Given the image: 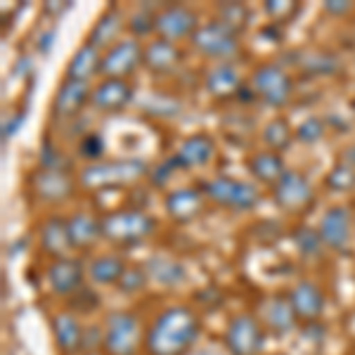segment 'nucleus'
Returning a JSON list of instances; mask_svg holds the SVG:
<instances>
[{
    "instance_id": "f3484780",
    "label": "nucleus",
    "mask_w": 355,
    "mask_h": 355,
    "mask_svg": "<svg viewBox=\"0 0 355 355\" xmlns=\"http://www.w3.org/2000/svg\"><path fill=\"white\" fill-rule=\"evenodd\" d=\"M73 180L67 171H53V168H38L31 175V190L41 202L60 204L73 194Z\"/></svg>"
},
{
    "instance_id": "e433bc0d",
    "label": "nucleus",
    "mask_w": 355,
    "mask_h": 355,
    "mask_svg": "<svg viewBox=\"0 0 355 355\" xmlns=\"http://www.w3.org/2000/svg\"><path fill=\"white\" fill-rule=\"evenodd\" d=\"M324 130H327V125L320 116H308L306 121H301L296 125L294 135L296 140L303 142V145H315V142H320L324 137Z\"/></svg>"
},
{
    "instance_id": "1a4fd4ad",
    "label": "nucleus",
    "mask_w": 355,
    "mask_h": 355,
    "mask_svg": "<svg viewBox=\"0 0 355 355\" xmlns=\"http://www.w3.org/2000/svg\"><path fill=\"white\" fill-rule=\"evenodd\" d=\"M145 60V45L137 38H121L105 50L102 55V67H100V76L102 78H125L135 71L137 67Z\"/></svg>"
},
{
    "instance_id": "4468645a",
    "label": "nucleus",
    "mask_w": 355,
    "mask_h": 355,
    "mask_svg": "<svg viewBox=\"0 0 355 355\" xmlns=\"http://www.w3.org/2000/svg\"><path fill=\"white\" fill-rule=\"evenodd\" d=\"M48 284L50 291L55 296H76L83 289V279H85V266L78 259H57L48 266Z\"/></svg>"
},
{
    "instance_id": "393cba45",
    "label": "nucleus",
    "mask_w": 355,
    "mask_h": 355,
    "mask_svg": "<svg viewBox=\"0 0 355 355\" xmlns=\"http://www.w3.org/2000/svg\"><path fill=\"white\" fill-rule=\"evenodd\" d=\"M246 171H249V173L254 175L259 182H263V185H270V187L277 185L279 178L287 173L282 154L270 152V150L251 154V157L246 159Z\"/></svg>"
},
{
    "instance_id": "a19ab883",
    "label": "nucleus",
    "mask_w": 355,
    "mask_h": 355,
    "mask_svg": "<svg viewBox=\"0 0 355 355\" xmlns=\"http://www.w3.org/2000/svg\"><path fill=\"white\" fill-rule=\"evenodd\" d=\"M38 162H41V168H53V171H67L69 168V162L64 159V154L57 150L48 137H45L43 145H41V157H38Z\"/></svg>"
},
{
    "instance_id": "f8f14e48",
    "label": "nucleus",
    "mask_w": 355,
    "mask_h": 355,
    "mask_svg": "<svg viewBox=\"0 0 355 355\" xmlns=\"http://www.w3.org/2000/svg\"><path fill=\"white\" fill-rule=\"evenodd\" d=\"M318 232L331 251H346L353 239V218L346 206H329L318 223Z\"/></svg>"
},
{
    "instance_id": "cd10ccee",
    "label": "nucleus",
    "mask_w": 355,
    "mask_h": 355,
    "mask_svg": "<svg viewBox=\"0 0 355 355\" xmlns=\"http://www.w3.org/2000/svg\"><path fill=\"white\" fill-rule=\"evenodd\" d=\"M69 234H71L73 249H88L102 237L100 218L93 214H85V211L69 216Z\"/></svg>"
},
{
    "instance_id": "f704fd0d",
    "label": "nucleus",
    "mask_w": 355,
    "mask_h": 355,
    "mask_svg": "<svg viewBox=\"0 0 355 355\" xmlns=\"http://www.w3.org/2000/svg\"><path fill=\"white\" fill-rule=\"evenodd\" d=\"M301 67L306 73H313V76H329V73L339 71V57L334 53H322V50H315L301 60Z\"/></svg>"
},
{
    "instance_id": "f03ea898",
    "label": "nucleus",
    "mask_w": 355,
    "mask_h": 355,
    "mask_svg": "<svg viewBox=\"0 0 355 355\" xmlns=\"http://www.w3.org/2000/svg\"><path fill=\"white\" fill-rule=\"evenodd\" d=\"M102 237L119 246H133L150 239L157 230V220L142 209H119L100 216Z\"/></svg>"
},
{
    "instance_id": "4c0bfd02",
    "label": "nucleus",
    "mask_w": 355,
    "mask_h": 355,
    "mask_svg": "<svg viewBox=\"0 0 355 355\" xmlns=\"http://www.w3.org/2000/svg\"><path fill=\"white\" fill-rule=\"evenodd\" d=\"M128 28H130V33H133V38L152 36V33H157V15H154L152 10H147V8L137 10V12L130 17Z\"/></svg>"
},
{
    "instance_id": "a18cd8bd",
    "label": "nucleus",
    "mask_w": 355,
    "mask_h": 355,
    "mask_svg": "<svg viewBox=\"0 0 355 355\" xmlns=\"http://www.w3.org/2000/svg\"><path fill=\"white\" fill-rule=\"evenodd\" d=\"M67 8H69L67 3H48V5H45V12H50V15H60V12H64Z\"/></svg>"
},
{
    "instance_id": "9b49d317",
    "label": "nucleus",
    "mask_w": 355,
    "mask_h": 355,
    "mask_svg": "<svg viewBox=\"0 0 355 355\" xmlns=\"http://www.w3.org/2000/svg\"><path fill=\"white\" fill-rule=\"evenodd\" d=\"M199 26V15L187 5H166L157 12V33L164 41L178 43L192 38Z\"/></svg>"
},
{
    "instance_id": "c756f323",
    "label": "nucleus",
    "mask_w": 355,
    "mask_h": 355,
    "mask_svg": "<svg viewBox=\"0 0 355 355\" xmlns=\"http://www.w3.org/2000/svg\"><path fill=\"white\" fill-rule=\"evenodd\" d=\"M121 24H123V15L119 12V8H110L95 21L93 31L88 36V43H93L95 48H112L116 43L119 31H121Z\"/></svg>"
},
{
    "instance_id": "39448f33",
    "label": "nucleus",
    "mask_w": 355,
    "mask_h": 355,
    "mask_svg": "<svg viewBox=\"0 0 355 355\" xmlns=\"http://www.w3.org/2000/svg\"><path fill=\"white\" fill-rule=\"evenodd\" d=\"M202 192H204V197L211 199L214 204L239 211V214H242V211H251L261 202L259 187L251 185V182H246V180L230 178V175L211 178L209 182H204Z\"/></svg>"
},
{
    "instance_id": "c03bdc74",
    "label": "nucleus",
    "mask_w": 355,
    "mask_h": 355,
    "mask_svg": "<svg viewBox=\"0 0 355 355\" xmlns=\"http://www.w3.org/2000/svg\"><path fill=\"white\" fill-rule=\"evenodd\" d=\"M53 41H55V31H45L43 38H41V45H38L41 55H48L50 53V48H53Z\"/></svg>"
},
{
    "instance_id": "7c9ffc66",
    "label": "nucleus",
    "mask_w": 355,
    "mask_h": 355,
    "mask_svg": "<svg viewBox=\"0 0 355 355\" xmlns=\"http://www.w3.org/2000/svg\"><path fill=\"white\" fill-rule=\"evenodd\" d=\"M291 140H296L294 128H291L287 119H282V116L270 119V121L266 123V128H263V142H266V147L270 152H277V154L284 152L291 145Z\"/></svg>"
},
{
    "instance_id": "9d476101",
    "label": "nucleus",
    "mask_w": 355,
    "mask_h": 355,
    "mask_svg": "<svg viewBox=\"0 0 355 355\" xmlns=\"http://www.w3.org/2000/svg\"><path fill=\"white\" fill-rule=\"evenodd\" d=\"M272 202L287 214H301L315 202V190L301 171H287L272 187Z\"/></svg>"
},
{
    "instance_id": "8fccbe9b",
    "label": "nucleus",
    "mask_w": 355,
    "mask_h": 355,
    "mask_svg": "<svg viewBox=\"0 0 355 355\" xmlns=\"http://www.w3.org/2000/svg\"><path fill=\"white\" fill-rule=\"evenodd\" d=\"M275 355H287V353H275Z\"/></svg>"
},
{
    "instance_id": "5701e85b",
    "label": "nucleus",
    "mask_w": 355,
    "mask_h": 355,
    "mask_svg": "<svg viewBox=\"0 0 355 355\" xmlns=\"http://www.w3.org/2000/svg\"><path fill=\"white\" fill-rule=\"evenodd\" d=\"M296 315L289 296H270L263 306V327H268L275 336H284L296 329Z\"/></svg>"
},
{
    "instance_id": "72a5a7b5",
    "label": "nucleus",
    "mask_w": 355,
    "mask_h": 355,
    "mask_svg": "<svg viewBox=\"0 0 355 355\" xmlns=\"http://www.w3.org/2000/svg\"><path fill=\"white\" fill-rule=\"evenodd\" d=\"M216 21H220L223 26H227L230 31H234L239 36V33L249 26V8L242 3H223L218 5Z\"/></svg>"
},
{
    "instance_id": "473e14b6",
    "label": "nucleus",
    "mask_w": 355,
    "mask_h": 355,
    "mask_svg": "<svg viewBox=\"0 0 355 355\" xmlns=\"http://www.w3.org/2000/svg\"><path fill=\"white\" fill-rule=\"evenodd\" d=\"M294 244H296V251L308 261H318L324 251V242L320 237L318 227H308L303 225L299 230L294 232Z\"/></svg>"
},
{
    "instance_id": "6e6552de",
    "label": "nucleus",
    "mask_w": 355,
    "mask_h": 355,
    "mask_svg": "<svg viewBox=\"0 0 355 355\" xmlns=\"http://www.w3.org/2000/svg\"><path fill=\"white\" fill-rule=\"evenodd\" d=\"M192 45L197 53L218 62H230L239 53V36L223 26L220 21H206L192 36Z\"/></svg>"
},
{
    "instance_id": "423d86ee",
    "label": "nucleus",
    "mask_w": 355,
    "mask_h": 355,
    "mask_svg": "<svg viewBox=\"0 0 355 355\" xmlns=\"http://www.w3.org/2000/svg\"><path fill=\"white\" fill-rule=\"evenodd\" d=\"M249 85L256 97H261L266 105L275 107V110L287 107L291 102V95H294V81H291V76L279 64H272V62L256 67V71L251 73Z\"/></svg>"
},
{
    "instance_id": "37998d69",
    "label": "nucleus",
    "mask_w": 355,
    "mask_h": 355,
    "mask_svg": "<svg viewBox=\"0 0 355 355\" xmlns=\"http://www.w3.org/2000/svg\"><path fill=\"white\" fill-rule=\"evenodd\" d=\"M353 10V5L348 0H329L324 3V12H329L331 17H341V15H348Z\"/></svg>"
},
{
    "instance_id": "2eb2a0df",
    "label": "nucleus",
    "mask_w": 355,
    "mask_h": 355,
    "mask_svg": "<svg viewBox=\"0 0 355 355\" xmlns=\"http://www.w3.org/2000/svg\"><path fill=\"white\" fill-rule=\"evenodd\" d=\"M90 95H93V88L85 81H76V78L64 76V81L60 83V88H57V93H55V100H53L55 121L73 119L90 102Z\"/></svg>"
},
{
    "instance_id": "a878e982",
    "label": "nucleus",
    "mask_w": 355,
    "mask_h": 355,
    "mask_svg": "<svg viewBox=\"0 0 355 355\" xmlns=\"http://www.w3.org/2000/svg\"><path fill=\"white\" fill-rule=\"evenodd\" d=\"M145 270L152 282L162 284V287H178L187 279L185 266L180 261L171 259V256H152L145 263Z\"/></svg>"
},
{
    "instance_id": "0eeeda50",
    "label": "nucleus",
    "mask_w": 355,
    "mask_h": 355,
    "mask_svg": "<svg viewBox=\"0 0 355 355\" xmlns=\"http://www.w3.org/2000/svg\"><path fill=\"white\" fill-rule=\"evenodd\" d=\"M266 346V327L251 313H239L225 329V351L230 355H261Z\"/></svg>"
},
{
    "instance_id": "de8ad7c7",
    "label": "nucleus",
    "mask_w": 355,
    "mask_h": 355,
    "mask_svg": "<svg viewBox=\"0 0 355 355\" xmlns=\"http://www.w3.org/2000/svg\"><path fill=\"white\" fill-rule=\"evenodd\" d=\"M351 110L355 112V97H353V100H351Z\"/></svg>"
},
{
    "instance_id": "c9c22d12",
    "label": "nucleus",
    "mask_w": 355,
    "mask_h": 355,
    "mask_svg": "<svg viewBox=\"0 0 355 355\" xmlns=\"http://www.w3.org/2000/svg\"><path fill=\"white\" fill-rule=\"evenodd\" d=\"M76 152H78V157L85 159V162H90V164L105 162V152H107L105 137H102L100 133H83V137L78 140Z\"/></svg>"
},
{
    "instance_id": "412c9836",
    "label": "nucleus",
    "mask_w": 355,
    "mask_h": 355,
    "mask_svg": "<svg viewBox=\"0 0 355 355\" xmlns=\"http://www.w3.org/2000/svg\"><path fill=\"white\" fill-rule=\"evenodd\" d=\"M38 244H41L43 254L53 256V259H67L69 249H73L71 234H69V218L62 216H50L41 225L38 232Z\"/></svg>"
},
{
    "instance_id": "a211bd4d",
    "label": "nucleus",
    "mask_w": 355,
    "mask_h": 355,
    "mask_svg": "<svg viewBox=\"0 0 355 355\" xmlns=\"http://www.w3.org/2000/svg\"><path fill=\"white\" fill-rule=\"evenodd\" d=\"M289 301L294 306L299 320H318L320 315L324 313V306H327V299H324V291L318 282L313 279H301V282L294 284V289L289 291Z\"/></svg>"
},
{
    "instance_id": "c85d7f7f",
    "label": "nucleus",
    "mask_w": 355,
    "mask_h": 355,
    "mask_svg": "<svg viewBox=\"0 0 355 355\" xmlns=\"http://www.w3.org/2000/svg\"><path fill=\"white\" fill-rule=\"evenodd\" d=\"M128 270V263L121 254H102L97 259L90 261L88 275L95 284H119V279L123 277V272Z\"/></svg>"
},
{
    "instance_id": "ea45409f",
    "label": "nucleus",
    "mask_w": 355,
    "mask_h": 355,
    "mask_svg": "<svg viewBox=\"0 0 355 355\" xmlns=\"http://www.w3.org/2000/svg\"><path fill=\"white\" fill-rule=\"evenodd\" d=\"M296 12H299V5L291 0H268L266 3V15L270 17L272 24H284Z\"/></svg>"
},
{
    "instance_id": "aec40b11",
    "label": "nucleus",
    "mask_w": 355,
    "mask_h": 355,
    "mask_svg": "<svg viewBox=\"0 0 355 355\" xmlns=\"http://www.w3.org/2000/svg\"><path fill=\"white\" fill-rule=\"evenodd\" d=\"M53 336L62 355H76L85 348V331L76 315L57 313L53 318Z\"/></svg>"
},
{
    "instance_id": "09e8293b",
    "label": "nucleus",
    "mask_w": 355,
    "mask_h": 355,
    "mask_svg": "<svg viewBox=\"0 0 355 355\" xmlns=\"http://www.w3.org/2000/svg\"><path fill=\"white\" fill-rule=\"evenodd\" d=\"M88 355H102V353H88Z\"/></svg>"
},
{
    "instance_id": "b1692460",
    "label": "nucleus",
    "mask_w": 355,
    "mask_h": 355,
    "mask_svg": "<svg viewBox=\"0 0 355 355\" xmlns=\"http://www.w3.org/2000/svg\"><path fill=\"white\" fill-rule=\"evenodd\" d=\"M206 90L211 97L218 100H227L242 93V73L232 62H218L209 73H206Z\"/></svg>"
},
{
    "instance_id": "49530a36",
    "label": "nucleus",
    "mask_w": 355,
    "mask_h": 355,
    "mask_svg": "<svg viewBox=\"0 0 355 355\" xmlns=\"http://www.w3.org/2000/svg\"><path fill=\"white\" fill-rule=\"evenodd\" d=\"M190 355H230V353L220 351V348H199V351H192Z\"/></svg>"
},
{
    "instance_id": "79ce46f5",
    "label": "nucleus",
    "mask_w": 355,
    "mask_h": 355,
    "mask_svg": "<svg viewBox=\"0 0 355 355\" xmlns=\"http://www.w3.org/2000/svg\"><path fill=\"white\" fill-rule=\"evenodd\" d=\"M24 123V112H19V114H12L10 116V121H5L3 123V140L8 142L10 137H12L17 130H19V125Z\"/></svg>"
},
{
    "instance_id": "2f4dec72",
    "label": "nucleus",
    "mask_w": 355,
    "mask_h": 355,
    "mask_svg": "<svg viewBox=\"0 0 355 355\" xmlns=\"http://www.w3.org/2000/svg\"><path fill=\"white\" fill-rule=\"evenodd\" d=\"M324 187L336 194H346L355 190V166L346 162H336L329 168V173L324 175Z\"/></svg>"
},
{
    "instance_id": "7ed1b4c3",
    "label": "nucleus",
    "mask_w": 355,
    "mask_h": 355,
    "mask_svg": "<svg viewBox=\"0 0 355 355\" xmlns=\"http://www.w3.org/2000/svg\"><path fill=\"white\" fill-rule=\"evenodd\" d=\"M147 173V166L137 159H105L88 164L78 173V185L85 190H112L119 185H130Z\"/></svg>"
},
{
    "instance_id": "6ab92c4d",
    "label": "nucleus",
    "mask_w": 355,
    "mask_h": 355,
    "mask_svg": "<svg viewBox=\"0 0 355 355\" xmlns=\"http://www.w3.org/2000/svg\"><path fill=\"white\" fill-rule=\"evenodd\" d=\"M204 192L197 187H178L164 199L166 214L175 223H190L204 211Z\"/></svg>"
},
{
    "instance_id": "ddd939ff",
    "label": "nucleus",
    "mask_w": 355,
    "mask_h": 355,
    "mask_svg": "<svg viewBox=\"0 0 355 355\" xmlns=\"http://www.w3.org/2000/svg\"><path fill=\"white\" fill-rule=\"evenodd\" d=\"M216 157V140L209 133H194L178 145V150L171 154V162L178 171L206 168Z\"/></svg>"
},
{
    "instance_id": "dca6fc26",
    "label": "nucleus",
    "mask_w": 355,
    "mask_h": 355,
    "mask_svg": "<svg viewBox=\"0 0 355 355\" xmlns=\"http://www.w3.org/2000/svg\"><path fill=\"white\" fill-rule=\"evenodd\" d=\"M130 100H133V85L125 78H102L90 95V105L102 114L123 112Z\"/></svg>"
},
{
    "instance_id": "20e7f679",
    "label": "nucleus",
    "mask_w": 355,
    "mask_h": 355,
    "mask_svg": "<svg viewBox=\"0 0 355 355\" xmlns=\"http://www.w3.org/2000/svg\"><path fill=\"white\" fill-rule=\"evenodd\" d=\"M142 343V322L130 311H114L107 315L102 329V346L107 355H135Z\"/></svg>"
},
{
    "instance_id": "f257e3e1",
    "label": "nucleus",
    "mask_w": 355,
    "mask_h": 355,
    "mask_svg": "<svg viewBox=\"0 0 355 355\" xmlns=\"http://www.w3.org/2000/svg\"><path fill=\"white\" fill-rule=\"evenodd\" d=\"M202 334V320L190 306H168L147 329L145 348L150 355H190Z\"/></svg>"
},
{
    "instance_id": "bb28decb",
    "label": "nucleus",
    "mask_w": 355,
    "mask_h": 355,
    "mask_svg": "<svg viewBox=\"0 0 355 355\" xmlns=\"http://www.w3.org/2000/svg\"><path fill=\"white\" fill-rule=\"evenodd\" d=\"M100 67H102V53L100 48H95L93 43L85 41L81 48L73 53L71 62L67 67V78H76V81H85L93 78L100 73Z\"/></svg>"
},
{
    "instance_id": "58836bf2",
    "label": "nucleus",
    "mask_w": 355,
    "mask_h": 355,
    "mask_svg": "<svg viewBox=\"0 0 355 355\" xmlns=\"http://www.w3.org/2000/svg\"><path fill=\"white\" fill-rule=\"evenodd\" d=\"M147 279H150V275H147L145 266H128V270L123 272V277L119 279V291L121 294H137V291L145 289Z\"/></svg>"
},
{
    "instance_id": "4be33fe9",
    "label": "nucleus",
    "mask_w": 355,
    "mask_h": 355,
    "mask_svg": "<svg viewBox=\"0 0 355 355\" xmlns=\"http://www.w3.org/2000/svg\"><path fill=\"white\" fill-rule=\"evenodd\" d=\"M182 62V53L178 43L164 41V38H154V41L145 43V64L147 71L157 73V76H166V73L175 71Z\"/></svg>"
}]
</instances>
